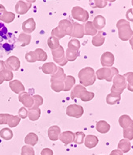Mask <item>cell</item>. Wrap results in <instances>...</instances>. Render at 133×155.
Masks as SVG:
<instances>
[{"mask_svg":"<svg viewBox=\"0 0 133 155\" xmlns=\"http://www.w3.org/2000/svg\"><path fill=\"white\" fill-rule=\"evenodd\" d=\"M78 77L80 79V84L84 87L93 85L96 80L95 71L90 67H84L80 70L78 74Z\"/></svg>","mask_w":133,"mask_h":155,"instance_id":"6da1fadb","label":"cell"},{"mask_svg":"<svg viewBox=\"0 0 133 155\" xmlns=\"http://www.w3.org/2000/svg\"><path fill=\"white\" fill-rule=\"evenodd\" d=\"M116 27L119 32V38L122 41H128L133 36V31L128 21L125 19L119 20L116 23Z\"/></svg>","mask_w":133,"mask_h":155,"instance_id":"7a4b0ae2","label":"cell"},{"mask_svg":"<svg viewBox=\"0 0 133 155\" xmlns=\"http://www.w3.org/2000/svg\"><path fill=\"white\" fill-rule=\"evenodd\" d=\"M118 74H119V71L115 67H103V68L99 69L95 72V76H96V78L99 80L105 79L107 82H111L114 76Z\"/></svg>","mask_w":133,"mask_h":155,"instance_id":"3957f363","label":"cell"},{"mask_svg":"<svg viewBox=\"0 0 133 155\" xmlns=\"http://www.w3.org/2000/svg\"><path fill=\"white\" fill-rule=\"evenodd\" d=\"M112 81H113V86L111 88V92L121 94L123 91L127 88V82L125 78L124 77V75H120L118 74L114 76Z\"/></svg>","mask_w":133,"mask_h":155,"instance_id":"277c9868","label":"cell"},{"mask_svg":"<svg viewBox=\"0 0 133 155\" xmlns=\"http://www.w3.org/2000/svg\"><path fill=\"white\" fill-rule=\"evenodd\" d=\"M51 54L55 62L60 65V67H63L68 62L65 57V51L62 46H60L56 50L51 51Z\"/></svg>","mask_w":133,"mask_h":155,"instance_id":"5b68a950","label":"cell"},{"mask_svg":"<svg viewBox=\"0 0 133 155\" xmlns=\"http://www.w3.org/2000/svg\"><path fill=\"white\" fill-rule=\"evenodd\" d=\"M71 15L74 19L80 22H87L89 18L88 12L80 7H74L71 10Z\"/></svg>","mask_w":133,"mask_h":155,"instance_id":"8992f818","label":"cell"},{"mask_svg":"<svg viewBox=\"0 0 133 155\" xmlns=\"http://www.w3.org/2000/svg\"><path fill=\"white\" fill-rule=\"evenodd\" d=\"M84 112V110L83 107L76 104L69 105L68 107H66V115L69 116V117H76V118H80V117H82Z\"/></svg>","mask_w":133,"mask_h":155,"instance_id":"52a82bcc","label":"cell"},{"mask_svg":"<svg viewBox=\"0 0 133 155\" xmlns=\"http://www.w3.org/2000/svg\"><path fill=\"white\" fill-rule=\"evenodd\" d=\"M58 28L63 35L71 36L73 31V23L70 22L68 19H63L59 22Z\"/></svg>","mask_w":133,"mask_h":155,"instance_id":"ba28073f","label":"cell"},{"mask_svg":"<svg viewBox=\"0 0 133 155\" xmlns=\"http://www.w3.org/2000/svg\"><path fill=\"white\" fill-rule=\"evenodd\" d=\"M4 62L6 68L11 71H18L20 68V66H21L20 60L16 56H10Z\"/></svg>","mask_w":133,"mask_h":155,"instance_id":"9c48e42d","label":"cell"},{"mask_svg":"<svg viewBox=\"0 0 133 155\" xmlns=\"http://www.w3.org/2000/svg\"><path fill=\"white\" fill-rule=\"evenodd\" d=\"M19 101L22 103L24 107L28 109H31L33 107L34 99L33 97L28 93V92H22L19 94Z\"/></svg>","mask_w":133,"mask_h":155,"instance_id":"30bf717a","label":"cell"},{"mask_svg":"<svg viewBox=\"0 0 133 155\" xmlns=\"http://www.w3.org/2000/svg\"><path fill=\"white\" fill-rule=\"evenodd\" d=\"M101 65L104 67H111L115 62V57L111 52H104L100 58Z\"/></svg>","mask_w":133,"mask_h":155,"instance_id":"8fae6325","label":"cell"},{"mask_svg":"<svg viewBox=\"0 0 133 155\" xmlns=\"http://www.w3.org/2000/svg\"><path fill=\"white\" fill-rule=\"evenodd\" d=\"M31 3L27 2H24L23 0L19 1L15 5V12L18 15H25L28 12V11L31 9Z\"/></svg>","mask_w":133,"mask_h":155,"instance_id":"7c38bea8","label":"cell"},{"mask_svg":"<svg viewBox=\"0 0 133 155\" xmlns=\"http://www.w3.org/2000/svg\"><path fill=\"white\" fill-rule=\"evenodd\" d=\"M59 139L65 145L67 146L70 143H72L75 141V133L70 130H66L60 134Z\"/></svg>","mask_w":133,"mask_h":155,"instance_id":"4fadbf2b","label":"cell"},{"mask_svg":"<svg viewBox=\"0 0 133 155\" xmlns=\"http://www.w3.org/2000/svg\"><path fill=\"white\" fill-rule=\"evenodd\" d=\"M22 31L26 34L32 33L36 30V22L33 18H30L23 22L22 25Z\"/></svg>","mask_w":133,"mask_h":155,"instance_id":"5bb4252c","label":"cell"},{"mask_svg":"<svg viewBox=\"0 0 133 155\" xmlns=\"http://www.w3.org/2000/svg\"><path fill=\"white\" fill-rule=\"evenodd\" d=\"M84 35V25L73 22V31L71 33V37L76 38H82Z\"/></svg>","mask_w":133,"mask_h":155,"instance_id":"9a60e30c","label":"cell"},{"mask_svg":"<svg viewBox=\"0 0 133 155\" xmlns=\"http://www.w3.org/2000/svg\"><path fill=\"white\" fill-rule=\"evenodd\" d=\"M9 87L11 91L15 94H19L25 91V87L23 84L17 79H14L11 81L9 83Z\"/></svg>","mask_w":133,"mask_h":155,"instance_id":"2e32d148","label":"cell"},{"mask_svg":"<svg viewBox=\"0 0 133 155\" xmlns=\"http://www.w3.org/2000/svg\"><path fill=\"white\" fill-rule=\"evenodd\" d=\"M119 123L123 129H133V120L127 114L120 116Z\"/></svg>","mask_w":133,"mask_h":155,"instance_id":"e0dca14e","label":"cell"},{"mask_svg":"<svg viewBox=\"0 0 133 155\" xmlns=\"http://www.w3.org/2000/svg\"><path fill=\"white\" fill-rule=\"evenodd\" d=\"M60 134L61 130L58 126H52L48 129V137L51 141L56 142L59 140Z\"/></svg>","mask_w":133,"mask_h":155,"instance_id":"ac0fdd59","label":"cell"},{"mask_svg":"<svg viewBox=\"0 0 133 155\" xmlns=\"http://www.w3.org/2000/svg\"><path fill=\"white\" fill-rule=\"evenodd\" d=\"M99 143V139L95 135H92V134H89L87 136H85L84 140V145L87 148L92 149L94 147L97 146Z\"/></svg>","mask_w":133,"mask_h":155,"instance_id":"d6986e66","label":"cell"},{"mask_svg":"<svg viewBox=\"0 0 133 155\" xmlns=\"http://www.w3.org/2000/svg\"><path fill=\"white\" fill-rule=\"evenodd\" d=\"M58 67L54 62H47L43 65L41 67V70L45 74H54L57 71Z\"/></svg>","mask_w":133,"mask_h":155,"instance_id":"ffe728a7","label":"cell"},{"mask_svg":"<svg viewBox=\"0 0 133 155\" xmlns=\"http://www.w3.org/2000/svg\"><path fill=\"white\" fill-rule=\"evenodd\" d=\"M105 42V36L104 33L103 31H100L98 32L92 38V44L93 46L96 47H101L102 45H104Z\"/></svg>","mask_w":133,"mask_h":155,"instance_id":"44dd1931","label":"cell"},{"mask_svg":"<svg viewBox=\"0 0 133 155\" xmlns=\"http://www.w3.org/2000/svg\"><path fill=\"white\" fill-rule=\"evenodd\" d=\"M31 35H28V34L26 33H21L19 36L18 40H17V42H18L19 44L20 45V47H24L27 45H29L31 43Z\"/></svg>","mask_w":133,"mask_h":155,"instance_id":"7402d4cb","label":"cell"},{"mask_svg":"<svg viewBox=\"0 0 133 155\" xmlns=\"http://www.w3.org/2000/svg\"><path fill=\"white\" fill-rule=\"evenodd\" d=\"M38 141L39 137L37 134L35 133H32V132L27 134V136L24 138V142L26 143V145H28V146H36L38 143Z\"/></svg>","mask_w":133,"mask_h":155,"instance_id":"603a6c76","label":"cell"},{"mask_svg":"<svg viewBox=\"0 0 133 155\" xmlns=\"http://www.w3.org/2000/svg\"><path fill=\"white\" fill-rule=\"evenodd\" d=\"M92 23H93V26L95 29L101 31L106 25V19L104 16L97 15L96 17H95Z\"/></svg>","mask_w":133,"mask_h":155,"instance_id":"cb8c5ba5","label":"cell"},{"mask_svg":"<svg viewBox=\"0 0 133 155\" xmlns=\"http://www.w3.org/2000/svg\"><path fill=\"white\" fill-rule=\"evenodd\" d=\"M51 87L55 92L60 93L61 91H63L64 88V82L60 81V80L56 79H51Z\"/></svg>","mask_w":133,"mask_h":155,"instance_id":"d4e9b609","label":"cell"},{"mask_svg":"<svg viewBox=\"0 0 133 155\" xmlns=\"http://www.w3.org/2000/svg\"><path fill=\"white\" fill-rule=\"evenodd\" d=\"M111 126L105 121H99L96 123V130L100 134H106L110 130Z\"/></svg>","mask_w":133,"mask_h":155,"instance_id":"484cf974","label":"cell"},{"mask_svg":"<svg viewBox=\"0 0 133 155\" xmlns=\"http://www.w3.org/2000/svg\"><path fill=\"white\" fill-rule=\"evenodd\" d=\"M85 91H86V88H85L84 87H83L82 85L75 86L73 90L71 91V97L72 99H74V98H80L81 94H82Z\"/></svg>","mask_w":133,"mask_h":155,"instance_id":"4316f807","label":"cell"},{"mask_svg":"<svg viewBox=\"0 0 133 155\" xmlns=\"http://www.w3.org/2000/svg\"><path fill=\"white\" fill-rule=\"evenodd\" d=\"M75 84H76V79H75V78L73 76H66V78H65L64 81V88H63V91L66 92V91H71L72 87L75 86Z\"/></svg>","mask_w":133,"mask_h":155,"instance_id":"83f0119b","label":"cell"},{"mask_svg":"<svg viewBox=\"0 0 133 155\" xmlns=\"http://www.w3.org/2000/svg\"><path fill=\"white\" fill-rule=\"evenodd\" d=\"M120 98H121V94H118L115 93H110L106 97V102L108 105H115L120 102Z\"/></svg>","mask_w":133,"mask_h":155,"instance_id":"f1b7e54d","label":"cell"},{"mask_svg":"<svg viewBox=\"0 0 133 155\" xmlns=\"http://www.w3.org/2000/svg\"><path fill=\"white\" fill-rule=\"evenodd\" d=\"M131 149V143L130 141L128 139L120 140L119 144H118V150L122 151L123 153H128Z\"/></svg>","mask_w":133,"mask_h":155,"instance_id":"f546056e","label":"cell"},{"mask_svg":"<svg viewBox=\"0 0 133 155\" xmlns=\"http://www.w3.org/2000/svg\"><path fill=\"white\" fill-rule=\"evenodd\" d=\"M84 30L86 35H95L97 34V30L93 26L92 22H87L84 27Z\"/></svg>","mask_w":133,"mask_h":155,"instance_id":"4dcf8cb0","label":"cell"},{"mask_svg":"<svg viewBox=\"0 0 133 155\" xmlns=\"http://www.w3.org/2000/svg\"><path fill=\"white\" fill-rule=\"evenodd\" d=\"M41 115V110L39 108L38 109H29L28 110V115L27 117H29V119L32 121V122H35V121H37L39 120V118L40 117Z\"/></svg>","mask_w":133,"mask_h":155,"instance_id":"1f68e13d","label":"cell"},{"mask_svg":"<svg viewBox=\"0 0 133 155\" xmlns=\"http://www.w3.org/2000/svg\"><path fill=\"white\" fill-rule=\"evenodd\" d=\"M65 78H66V74H65L64 73V70H63L62 67H58L57 71H56V73L51 75V79L60 80V81L64 82Z\"/></svg>","mask_w":133,"mask_h":155,"instance_id":"d6a6232c","label":"cell"},{"mask_svg":"<svg viewBox=\"0 0 133 155\" xmlns=\"http://www.w3.org/2000/svg\"><path fill=\"white\" fill-rule=\"evenodd\" d=\"M0 137L2 139L6 140V141H9L12 139L14 137L13 131L11 130L9 128H3L0 130Z\"/></svg>","mask_w":133,"mask_h":155,"instance_id":"836d02e7","label":"cell"},{"mask_svg":"<svg viewBox=\"0 0 133 155\" xmlns=\"http://www.w3.org/2000/svg\"><path fill=\"white\" fill-rule=\"evenodd\" d=\"M78 56H79V51H72V50L69 48L66 49V53H65V57H66L67 61L74 62L78 58Z\"/></svg>","mask_w":133,"mask_h":155,"instance_id":"e575fe53","label":"cell"},{"mask_svg":"<svg viewBox=\"0 0 133 155\" xmlns=\"http://www.w3.org/2000/svg\"><path fill=\"white\" fill-rule=\"evenodd\" d=\"M107 4L105 0H89V5L92 8H104Z\"/></svg>","mask_w":133,"mask_h":155,"instance_id":"d590c367","label":"cell"},{"mask_svg":"<svg viewBox=\"0 0 133 155\" xmlns=\"http://www.w3.org/2000/svg\"><path fill=\"white\" fill-rule=\"evenodd\" d=\"M47 45H48V47H50V49H51V51L56 50V49L59 48V47L60 46L59 39L56 38V37H53V36H51V37L47 39Z\"/></svg>","mask_w":133,"mask_h":155,"instance_id":"8d00e7d4","label":"cell"},{"mask_svg":"<svg viewBox=\"0 0 133 155\" xmlns=\"http://www.w3.org/2000/svg\"><path fill=\"white\" fill-rule=\"evenodd\" d=\"M124 77L126 79L127 83V88L129 91L133 92V72H128L124 75Z\"/></svg>","mask_w":133,"mask_h":155,"instance_id":"74e56055","label":"cell"},{"mask_svg":"<svg viewBox=\"0 0 133 155\" xmlns=\"http://www.w3.org/2000/svg\"><path fill=\"white\" fill-rule=\"evenodd\" d=\"M35 53L36 54V58L37 61H41V62H44L47 59V54L43 49L37 48L35 51Z\"/></svg>","mask_w":133,"mask_h":155,"instance_id":"f35d334b","label":"cell"},{"mask_svg":"<svg viewBox=\"0 0 133 155\" xmlns=\"http://www.w3.org/2000/svg\"><path fill=\"white\" fill-rule=\"evenodd\" d=\"M20 120H21V118H20L18 115H11V117H10L9 120H8L7 125H8L9 127H11V128L16 127V126L19 124Z\"/></svg>","mask_w":133,"mask_h":155,"instance_id":"ab89813d","label":"cell"},{"mask_svg":"<svg viewBox=\"0 0 133 155\" xmlns=\"http://www.w3.org/2000/svg\"><path fill=\"white\" fill-rule=\"evenodd\" d=\"M1 74H2V78L4 81H8V82H11L12 81V79L14 78V74L12 73V71L8 70V69L5 68L2 71L0 72Z\"/></svg>","mask_w":133,"mask_h":155,"instance_id":"60d3db41","label":"cell"},{"mask_svg":"<svg viewBox=\"0 0 133 155\" xmlns=\"http://www.w3.org/2000/svg\"><path fill=\"white\" fill-rule=\"evenodd\" d=\"M15 18V14L10 12V11H7L4 14V15L2 16V18H1V21L6 22V23H11V22H13Z\"/></svg>","mask_w":133,"mask_h":155,"instance_id":"b9f144b4","label":"cell"},{"mask_svg":"<svg viewBox=\"0 0 133 155\" xmlns=\"http://www.w3.org/2000/svg\"><path fill=\"white\" fill-rule=\"evenodd\" d=\"M95 97V94L93 92H90V91H86L82 94V95L80 96V99L82 100L83 102H89V101H91Z\"/></svg>","mask_w":133,"mask_h":155,"instance_id":"7bdbcfd3","label":"cell"},{"mask_svg":"<svg viewBox=\"0 0 133 155\" xmlns=\"http://www.w3.org/2000/svg\"><path fill=\"white\" fill-rule=\"evenodd\" d=\"M85 138V134L84 132H81V131H78L75 133V141L74 142L76 143L78 145H81L84 143Z\"/></svg>","mask_w":133,"mask_h":155,"instance_id":"ee69618b","label":"cell"},{"mask_svg":"<svg viewBox=\"0 0 133 155\" xmlns=\"http://www.w3.org/2000/svg\"><path fill=\"white\" fill-rule=\"evenodd\" d=\"M32 97H33L34 99V105L31 109L39 108L40 106H42L43 103V98L42 97V96L39 95V94H35Z\"/></svg>","mask_w":133,"mask_h":155,"instance_id":"f6af8a7d","label":"cell"},{"mask_svg":"<svg viewBox=\"0 0 133 155\" xmlns=\"http://www.w3.org/2000/svg\"><path fill=\"white\" fill-rule=\"evenodd\" d=\"M35 150L33 147L28 145H25L22 147L21 150V155H35Z\"/></svg>","mask_w":133,"mask_h":155,"instance_id":"bcb514c9","label":"cell"},{"mask_svg":"<svg viewBox=\"0 0 133 155\" xmlns=\"http://www.w3.org/2000/svg\"><path fill=\"white\" fill-rule=\"evenodd\" d=\"M68 48L75 51H79L80 48V42L78 39H71L68 42Z\"/></svg>","mask_w":133,"mask_h":155,"instance_id":"7dc6e473","label":"cell"},{"mask_svg":"<svg viewBox=\"0 0 133 155\" xmlns=\"http://www.w3.org/2000/svg\"><path fill=\"white\" fill-rule=\"evenodd\" d=\"M25 59L27 60V62L33 63L37 61V58H36V54L35 53V51H29L25 54Z\"/></svg>","mask_w":133,"mask_h":155,"instance_id":"c3c4849f","label":"cell"},{"mask_svg":"<svg viewBox=\"0 0 133 155\" xmlns=\"http://www.w3.org/2000/svg\"><path fill=\"white\" fill-rule=\"evenodd\" d=\"M123 134H124V139L131 141L133 139V129H124Z\"/></svg>","mask_w":133,"mask_h":155,"instance_id":"681fc988","label":"cell"},{"mask_svg":"<svg viewBox=\"0 0 133 155\" xmlns=\"http://www.w3.org/2000/svg\"><path fill=\"white\" fill-rule=\"evenodd\" d=\"M51 36H53V37H56V38H58V39L60 40L61 39V38H63V37H64V35H63L62 33H61V31H60V29L57 27H56V28H54L53 30H52V31H51Z\"/></svg>","mask_w":133,"mask_h":155,"instance_id":"f907efd6","label":"cell"},{"mask_svg":"<svg viewBox=\"0 0 133 155\" xmlns=\"http://www.w3.org/2000/svg\"><path fill=\"white\" fill-rule=\"evenodd\" d=\"M11 114H0V125L7 124Z\"/></svg>","mask_w":133,"mask_h":155,"instance_id":"816d5d0a","label":"cell"},{"mask_svg":"<svg viewBox=\"0 0 133 155\" xmlns=\"http://www.w3.org/2000/svg\"><path fill=\"white\" fill-rule=\"evenodd\" d=\"M18 114H19L18 116L20 117V118L25 119V118H27V115H28V110L26 109V107H21V108L19 110Z\"/></svg>","mask_w":133,"mask_h":155,"instance_id":"f5cc1de1","label":"cell"},{"mask_svg":"<svg viewBox=\"0 0 133 155\" xmlns=\"http://www.w3.org/2000/svg\"><path fill=\"white\" fill-rule=\"evenodd\" d=\"M7 35V28L5 27V25L2 22H0V36L5 37Z\"/></svg>","mask_w":133,"mask_h":155,"instance_id":"db71d44e","label":"cell"},{"mask_svg":"<svg viewBox=\"0 0 133 155\" xmlns=\"http://www.w3.org/2000/svg\"><path fill=\"white\" fill-rule=\"evenodd\" d=\"M41 155H54L53 150L50 148H44L41 151Z\"/></svg>","mask_w":133,"mask_h":155,"instance_id":"11a10c76","label":"cell"},{"mask_svg":"<svg viewBox=\"0 0 133 155\" xmlns=\"http://www.w3.org/2000/svg\"><path fill=\"white\" fill-rule=\"evenodd\" d=\"M126 17L128 20L133 22V9H129L128 11H127Z\"/></svg>","mask_w":133,"mask_h":155,"instance_id":"9f6ffc18","label":"cell"},{"mask_svg":"<svg viewBox=\"0 0 133 155\" xmlns=\"http://www.w3.org/2000/svg\"><path fill=\"white\" fill-rule=\"evenodd\" d=\"M7 12V10L5 9V7L2 5L0 4V20L2 18V16L4 15V14Z\"/></svg>","mask_w":133,"mask_h":155,"instance_id":"6f0895ef","label":"cell"},{"mask_svg":"<svg viewBox=\"0 0 133 155\" xmlns=\"http://www.w3.org/2000/svg\"><path fill=\"white\" fill-rule=\"evenodd\" d=\"M123 152L120 151V150H114L113 151H111V153H110V155H123Z\"/></svg>","mask_w":133,"mask_h":155,"instance_id":"680465c9","label":"cell"},{"mask_svg":"<svg viewBox=\"0 0 133 155\" xmlns=\"http://www.w3.org/2000/svg\"><path fill=\"white\" fill-rule=\"evenodd\" d=\"M5 68H6V67H5V62L3 61H0V72L3 71Z\"/></svg>","mask_w":133,"mask_h":155,"instance_id":"91938a15","label":"cell"},{"mask_svg":"<svg viewBox=\"0 0 133 155\" xmlns=\"http://www.w3.org/2000/svg\"><path fill=\"white\" fill-rule=\"evenodd\" d=\"M3 82H4V79H3V78H2L1 73H0V85L2 84V83H3Z\"/></svg>","mask_w":133,"mask_h":155,"instance_id":"94428289","label":"cell"},{"mask_svg":"<svg viewBox=\"0 0 133 155\" xmlns=\"http://www.w3.org/2000/svg\"><path fill=\"white\" fill-rule=\"evenodd\" d=\"M129 41H130V44H131V47H132V50H133V36L131 37V38H130V40H129Z\"/></svg>","mask_w":133,"mask_h":155,"instance_id":"6125c7cd","label":"cell"},{"mask_svg":"<svg viewBox=\"0 0 133 155\" xmlns=\"http://www.w3.org/2000/svg\"><path fill=\"white\" fill-rule=\"evenodd\" d=\"M27 2H30V3H33V2H36V0H26Z\"/></svg>","mask_w":133,"mask_h":155,"instance_id":"be15d7a7","label":"cell"},{"mask_svg":"<svg viewBox=\"0 0 133 155\" xmlns=\"http://www.w3.org/2000/svg\"><path fill=\"white\" fill-rule=\"evenodd\" d=\"M105 1H106V2H115V0H105Z\"/></svg>","mask_w":133,"mask_h":155,"instance_id":"e7e4bbea","label":"cell"},{"mask_svg":"<svg viewBox=\"0 0 133 155\" xmlns=\"http://www.w3.org/2000/svg\"><path fill=\"white\" fill-rule=\"evenodd\" d=\"M132 2V6H133V0H132V2Z\"/></svg>","mask_w":133,"mask_h":155,"instance_id":"03108f58","label":"cell"}]
</instances>
